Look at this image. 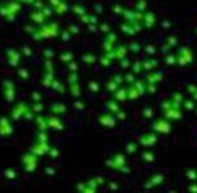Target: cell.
I'll return each mask as SVG.
<instances>
[{"mask_svg":"<svg viewBox=\"0 0 197 193\" xmlns=\"http://www.w3.org/2000/svg\"><path fill=\"white\" fill-rule=\"evenodd\" d=\"M26 30L31 31L30 34L34 39L39 40V39H46V38H54V36L59 35V26L56 22H51V23H47V24H42V27L39 28H28L26 27Z\"/></svg>","mask_w":197,"mask_h":193,"instance_id":"cell-1","label":"cell"},{"mask_svg":"<svg viewBox=\"0 0 197 193\" xmlns=\"http://www.w3.org/2000/svg\"><path fill=\"white\" fill-rule=\"evenodd\" d=\"M38 156L35 154V153H32L30 150V153H27L26 156L23 157V165H24V168H26V170L27 172H34L35 170V168H36V165H38Z\"/></svg>","mask_w":197,"mask_h":193,"instance_id":"cell-2","label":"cell"},{"mask_svg":"<svg viewBox=\"0 0 197 193\" xmlns=\"http://www.w3.org/2000/svg\"><path fill=\"white\" fill-rule=\"evenodd\" d=\"M28 109H30V106L26 103H19L16 105V106L12 109L11 111V118L12 119H20V118H24V114L28 111Z\"/></svg>","mask_w":197,"mask_h":193,"instance_id":"cell-3","label":"cell"},{"mask_svg":"<svg viewBox=\"0 0 197 193\" xmlns=\"http://www.w3.org/2000/svg\"><path fill=\"white\" fill-rule=\"evenodd\" d=\"M48 150H50V146H48L47 141H36L35 145L31 149V152L35 153L36 156H43L46 153H48Z\"/></svg>","mask_w":197,"mask_h":193,"instance_id":"cell-4","label":"cell"},{"mask_svg":"<svg viewBox=\"0 0 197 193\" xmlns=\"http://www.w3.org/2000/svg\"><path fill=\"white\" fill-rule=\"evenodd\" d=\"M6 54H7V60H8V63L11 64V66H19V63H20V52L18 50H14V48H10V50H7L6 51Z\"/></svg>","mask_w":197,"mask_h":193,"instance_id":"cell-5","label":"cell"},{"mask_svg":"<svg viewBox=\"0 0 197 193\" xmlns=\"http://www.w3.org/2000/svg\"><path fill=\"white\" fill-rule=\"evenodd\" d=\"M3 92H4V96H6L7 101H12L15 99V87H14V83L10 82V80H6V82L3 83Z\"/></svg>","mask_w":197,"mask_h":193,"instance_id":"cell-6","label":"cell"},{"mask_svg":"<svg viewBox=\"0 0 197 193\" xmlns=\"http://www.w3.org/2000/svg\"><path fill=\"white\" fill-rule=\"evenodd\" d=\"M12 133V125L7 117H0V135H8Z\"/></svg>","mask_w":197,"mask_h":193,"instance_id":"cell-7","label":"cell"},{"mask_svg":"<svg viewBox=\"0 0 197 193\" xmlns=\"http://www.w3.org/2000/svg\"><path fill=\"white\" fill-rule=\"evenodd\" d=\"M30 19L34 22L35 24H44V22H46V16H44V14L40 10H35L34 12H31L30 15Z\"/></svg>","mask_w":197,"mask_h":193,"instance_id":"cell-8","label":"cell"},{"mask_svg":"<svg viewBox=\"0 0 197 193\" xmlns=\"http://www.w3.org/2000/svg\"><path fill=\"white\" fill-rule=\"evenodd\" d=\"M4 6H6L8 10H10L12 14H15V15H18L20 12V10H22V4H20L19 0H10V2L4 3Z\"/></svg>","mask_w":197,"mask_h":193,"instance_id":"cell-9","label":"cell"},{"mask_svg":"<svg viewBox=\"0 0 197 193\" xmlns=\"http://www.w3.org/2000/svg\"><path fill=\"white\" fill-rule=\"evenodd\" d=\"M47 123H48V127L55 129V130H62L63 129L62 122H60V119L55 114L52 117H47Z\"/></svg>","mask_w":197,"mask_h":193,"instance_id":"cell-10","label":"cell"},{"mask_svg":"<svg viewBox=\"0 0 197 193\" xmlns=\"http://www.w3.org/2000/svg\"><path fill=\"white\" fill-rule=\"evenodd\" d=\"M52 82H54V71H46L42 78V83L44 87H51Z\"/></svg>","mask_w":197,"mask_h":193,"instance_id":"cell-11","label":"cell"},{"mask_svg":"<svg viewBox=\"0 0 197 193\" xmlns=\"http://www.w3.org/2000/svg\"><path fill=\"white\" fill-rule=\"evenodd\" d=\"M50 111L52 113V114H62V113L66 111V106L62 103H54L52 106L50 107Z\"/></svg>","mask_w":197,"mask_h":193,"instance_id":"cell-12","label":"cell"},{"mask_svg":"<svg viewBox=\"0 0 197 193\" xmlns=\"http://www.w3.org/2000/svg\"><path fill=\"white\" fill-rule=\"evenodd\" d=\"M67 3H66V0H62L58 6H56L54 8V12L55 14H59V15H63V14H66V11H67Z\"/></svg>","mask_w":197,"mask_h":193,"instance_id":"cell-13","label":"cell"},{"mask_svg":"<svg viewBox=\"0 0 197 193\" xmlns=\"http://www.w3.org/2000/svg\"><path fill=\"white\" fill-rule=\"evenodd\" d=\"M52 10H54V8H52L51 6H44V7H43V8H42V10H40V11L43 12V14H44V16H46V18H48V16H51L52 14H54V11H52Z\"/></svg>","mask_w":197,"mask_h":193,"instance_id":"cell-14","label":"cell"},{"mask_svg":"<svg viewBox=\"0 0 197 193\" xmlns=\"http://www.w3.org/2000/svg\"><path fill=\"white\" fill-rule=\"evenodd\" d=\"M51 88H52V90H55V91H62V92L64 91L63 86H62V84H60L56 79H54V82H52V84H51Z\"/></svg>","mask_w":197,"mask_h":193,"instance_id":"cell-15","label":"cell"},{"mask_svg":"<svg viewBox=\"0 0 197 193\" xmlns=\"http://www.w3.org/2000/svg\"><path fill=\"white\" fill-rule=\"evenodd\" d=\"M31 109H32V110H34V111L36 113V114H38V113H40V111L43 110V105L40 103V102H35V103L31 106Z\"/></svg>","mask_w":197,"mask_h":193,"instance_id":"cell-16","label":"cell"},{"mask_svg":"<svg viewBox=\"0 0 197 193\" xmlns=\"http://www.w3.org/2000/svg\"><path fill=\"white\" fill-rule=\"evenodd\" d=\"M71 58H72V55L70 54V52H63V54L60 55V59L64 60V62H68V60H70Z\"/></svg>","mask_w":197,"mask_h":193,"instance_id":"cell-17","label":"cell"},{"mask_svg":"<svg viewBox=\"0 0 197 193\" xmlns=\"http://www.w3.org/2000/svg\"><path fill=\"white\" fill-rule=\"evenodd\" d=\"M18 72H19V75L22 76L23 79H27V78H28V71L26 70V68H20Z\"/></svg>","mask_w":197,"mask_h":193,"instance_id":"cell-18","label":"cell"},{"mask_svg":"<svg viewBox=\"0 0 197 193\" xmlns=\"http://www.w3.org/2000/svg\"><path fill=\"white\" fill-rule=\"evenodd\" d=\"M60 2H62V0H47V4H48V6H51L52 8H55Z\"/></svg>","mask_w":197,"mask_h":193,"instance_id":"cell-19","label":"cell"},{"mask_svg":"<svg viewBox=\"0 0 197 193\" xmlns=\"http://www.w3.org/2000/svg\"><path fill=\"white\" fill-rule=\"evenodd\" d=\"M32 98H34L35 102H40V101H42V94H39V92H34Z\"/></svg>","mask_w":197,"mask_h":193,"instance_id":"cell-20","label":"cell"},{"mask_svg":"<svg viewBox=\"0 0 197 193\" xmlns=\"http://www.w3.org/2000/svg\"><path fill=\"white\" fill-rule=\"evenodd\" d=\"M48 154L52 156V157H56V156H58V150H56L55 148H50V150H48Z\"/></svg>","mask_w":197,"mask_h":193,"instance_id":"cell-21","label":"cell"},{"mask_svg":"<svg viewBox=\"0 0 197 193\" xmlns=\"http://www.w3.org/2000/svg\"><path fill=\"white\" fill-rule=\"evenodd\" d=\"M23 52H24V55H26V56H31L32 55V51L28 47H23Z\"/></svg>","mask_w":197,"mask_h":193,"instance_id":"cell-22","label":"cell"},{"mask_svg":"<svg viewBox=\"0 0 197 193\" xmlns=\"http://www.w3.org/2000/svg\"><path fill=\"white\" fill-rule=\"evenodd\" d=\"M44 54H46L47 58H52V56H54V52L50 51V50H46V51H44Z\"/></svg>","mask_w":197,"mask_h":193,"instance_id":"cell-23","label":"cell"},{"mask_svg":"<svg viewBox=\"0 0 197 193\" xmlns=\"http://www.w3.org/2000/svg\"><path fill=\"white\" fill-rule=\"evenodd\" d=\"M74 11L76 12V14H82V8H80V7H78V6H74Z\"/></svg>","mask_w":197,"mask_h":193,"instance_id":"cell-24","label":"cell"},{"mask_svg":"<svg viewBox=\"0 0 197 193\" xmlns=\"http://www.w3.org/2000/svg\"><path fill=\"white\" fill-rule=\"evenodd\" d=\"M6 176L7 177H15V173H14V170H7Z\"/></svg>","mask_w":197,"mask_h":193,"instance_id":"cell-25","label":"cell"},{"mask_svg":"<svg viewBox=\"0 0 197 193\" xmlns=\"http://www.w3.org/2000/svg\"><path fill=\"white\" fill-rule=\"evenodd\" d=\"M36 0H26V4H31V6H34V3Z\"/></svg>","mask_w":197,"mask_h":193,"instance_id":"cell-26","label":"cell"},{"mask_svg":"<svg viewBox=\"0 0 197 193\" xmlns=\"http://www.w3.org/2000/svg\"><path fill=\"white\" fill-rule=\"evenodd\" d=\"M19 2H20V3H26V0H19Z\"/></svg>","mask_w":197,"mask_h":193,"instance_id":"cell-27","label":"cell"}]
</instances>
